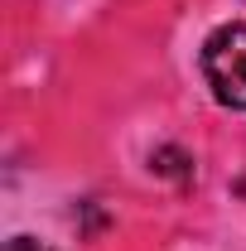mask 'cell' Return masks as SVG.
Returning <instances> with one entry per match:
<instances>
[{
  "instance_id": "1",
  "label": "cell",
  "mask_w": 246,
  "mask_h": 251,
  "mask_svg": "<svg viewBox=\"0 0 246 251\" xmlns=\"http://www.w3.org/2000/svg\"><path fill=\"white\" fill-rule=\"evenodd\" d=\"M203 77L222 106L246 111V25H227L203 44Z\"/></svg>"
},
{
  "instance_id": "2",
  "label": "cell",
  "mask_w": 246,
  "mask_h": 251,
  "mask_svg": "<svg viewBox=\"0 0 246 251\" xmlns=\"http://www.w3.org/2000/svg\"><path fill=\"white\" fill-rule=\"evenodd\" d=\"M5 251H49V247H39V242H29V237H15Z\"/></svg>"
}]
</instances>
